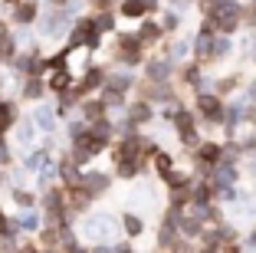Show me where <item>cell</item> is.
Here are the masks:
<instances>
[{"mask_svg":"<svg viewBox=\"0 0 256 253\" xmlns=\"http://www.w3.org/2000/svg\"><path fill=\"white\" fill-rule=\"evenodd\" d=\"M125 230H128V233H138V230H142L138 217H125Z\"/></svg>","mask_w":256,"mask_h":253,"instance_id":"cell-12","label":"cell"},{"mask_svg":"<svg viewBox=\"0 0 256 253\" xmlns=\"http://www.w3.org/2000/svg\"><path fill=\"white\" fill-rule=\"evenodd\" d=\"M40 92H43V86H40V82H30V86H26V92H23V96H26V99H36Z\"/></svg>","mask_w":256,"mask_h":253,"instance_id":"cell-13","label":"cell"},{"mask_svg":"<svg viewBox=\"0 0 256 253\" xmlns=\"http://www.w3.org/2000/svg\"><path fill=\"white\" fill-rule=\"evenodd\" d=\"M69 0H50V7H66Z\"/></svg>","mask_w":256,"mask_h":253,"instance_id":"cell-14","label":"cell"},{"mask_svg":"<svg viewBox=\"0 0 256 253\" xmlns=\"http://www.w3.org/2000/svg\"><path fill=\"white\" fill-rule=\"evenodd\" d=\"M14 122V105H0V132Z\"/></svg>","mask_w":256,"mask_h":253,"instance_id":"cell-9","label":"cell"},{"mask_svg":"<svg viewBox=\"0 0 256 253\" xmlns=\"http://www.w3.org/2000/svg\"><path fill=\"white\" fill-rule=\"evenodd\" d=\"M200 112H204V115H210V119H217V115H220V102L210 99V96H200Z\"/></svg>","mask_w":256,"mask_h":253,"instance_id":"cell-4","label":"cell"},{"mask_svg":"<svg viewBox=\"0 0 256 253\" xmlns=\"http://www.w3.org/2000/svg\"><path fill=\"white\" fill-rule=\"evenodd\" d=\"M154 164H158V171H161V174L171 171V158H168L164 151H154Z\"/></svg>","mask_w":256,"mask_h":253,"instance_id":"cell-8","label":"cell"},{"mask_svg":"<svg viewBox=\"0 0 256 253\" xmlns=\"http://www.w3.org/2000/svg\"><path fill=\"white\" fill-rule=\"evenodd\" d=\"M178 14H164V20H161V30H178Z\"/></svg>","mask_w":256,"mask_h":253,"instance_id":"cell-11","label":"cell"},{"mask_svg":"<svg viewBox=\"0 0 256 253\" xmlns=\"http://www.w3.org/2000/svg\"><path fill=\"white\" fill-rule=\"evenodd\" d=\"M200 161H207V164H217V161H220V148H217L214 142L200 145Z\"/></svg>","mask_w":256,"mask_h":253,"instance_id":"cell-3","label":"cell"},{"mask_svg":"<svg viewBox=\"0 0 256 253\" xmlns=\"http://www.w3.org/2000/svg\"><path fill=\"white\" fill-rule=\"evenodd\" d=\"M66 86H69V73H56L53 79H50V89H53V92H62Z\"/></svg>","mask_w":256,"mask_h":253,"instance_id":"cell-6","label":"cell"},{"mask_svg":"<svg viewBox=\"0 0 256 253\" xmlns=\"http://www.w3.org/2000/svg\"><path fill=\"white\" fill-rule=\"evenodd\" d=\"M118 14L128 17V20H138V17L148 14V4H144V0H122V4H118Z\"/></svg>","mask_w":256,"mask_h":253,"instance_id":"cell-1","label":"cell"},{"mask_svg":"<svg viewBox=\"0 0 256 253\" xmlns=\"http://www.w3.org/2000/svg\"><path fill=\"white\" fill-rule=\"evenodd\" d=\"M158 37H161V27H158V23H144V27H142V37H138V40H142V43H151V40L158 43Z\"/></svg>","mask_w":256,"mask_h":253,"instance_id":"cell-5","label":"cell"},{"mask_svg":"<svg viewBox=\"0 0 256 253\" xmlns=\"http://www.w3.org/2000/svg\"><path fill=\"white\" fill-rule=\"evenodd\" d=\"M98 82H102V73H98V69H92V73H89V76H86V79H82V92L96 89Z\"/></svg>","mask_w":256,"mask_h":253,"instance_id":"cell-7","label":"cell"},{"mask_svg":"<svg viewBox=\"0 0 256 253\" xmlns=\"http://www.w3.org/2000/svg\"><path fill=\"white\" fill-rule=\"evenodd\" d=\"M14 20L16 23H30V20H36V4H26V0H20L14 7Z\"/></svg>","mask_w":256,"mask_h":253,"instance_id":"cell-2","label":"cell"},{"mask_svg":"<svg viewBox=\"0 0 256 253\" xmlns=\"http://www.w3.org/2000/svg\"><path fill=\"white\" fill-rule=\"evenodd\" d=\"M148 76H151V79H164L168 66H164V63H148Z\"/></svg>","mask_w":256,"mask_h":253,"instance_id":"cell-10","label":"cell"}]
</instances>
